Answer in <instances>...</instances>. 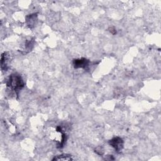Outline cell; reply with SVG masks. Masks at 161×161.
<instances>
[{
	"label": "cell",
	"mask_w": 161,
	"mask_h": 161,
	"mask_svg": "<svg viewBox=\"0 0 161 161\" xmlns=\"http://www.w3.org/2000/svg\"><path fill=\"white\" fill-rule=\"evenodd\" d=\"M24 82L20 75L18 74H11L8 80L7 86L9 89L14 91L18 95V92L24 87Z\"/></svg>",
	"instance_id": "6da1fadb"
},
{
	"label": "cell",
	"mask_w": 161,
	"mask_h": 161,
	"mask_svg": "<svg viewBox=\"0 0 161 161\" xmlns=\"http://www.w3.org/2000/svg\"><path fill=\"white\" fill-rule=\"evenodd\" d=\"M109 144L115 149L116 152H120L123 148L124 142L122 138L116 137L109 141Z\"/></svg>",
	"instance_id": "7a4b0ae2"
},
{
	"label": "cell",
	"mask_w": 161,
	"mask_h": 161,
	"mask_svg": "<svg viewBox=\"0 0 161 161\" xmlns=\"http://www.w3.org/2000/svg\"><path fill=\"white\" fill-rule=\"evenodd\" d=\"M90 64V61L86 58H76V59H74L73 61V65H74V67L76 69H86L89 66Z\"/></svg>",
	"instance_id": "3957f363"
},
{
	"label": "cell",
	"mask_w": 161,
	"mask_h": 161,
	"mask_svg": "<svg viewBox=\"0 0 161 161\" xmlns=\"http://www.w3.org/2000/svg\"><path fill=\"white\" fill-rule=\"evenodd\" d=\"M9 55L7 52H4L1 56V67L2 70H6L8 69V65L9 62Z\"/></svg>",
	"instance_id": "277c9868"
},
{
	"label": "cell",
	"mask_w": 161,
	"mask_h": 161,
	"mask_svg": "<svg viewBox=\"0 0 161 161\" xmlns=\"http://www.w3.org/2000/svg\"><path fill=\"white\" fill-rule=\"evenodd\" d=\"M74 159L72 158V156L69 154H62L60 155H57L56 157H54V159H52V160H63V161H69V160H73Z\"/></svg>",
	"instance_id": "5b68a950"
},
{
	"label": "cell",
	"mask_w": 161,
	"mask_h": 161,
	"mask_svg": "<svg viewBox=\"0 0 161 161\" xmlns=\"http://www.w3.org/2000/svg\"><path fill=\"white\" fill-rule=\"evenodd\" d=\"M37 14H30V15L26 17V22L28 25L30 26V27H32L33 26H34L37 20Z\"/></svg>",
	"instance_id": "8992f818"
},
{
	"label": "cell",
	"mask_w": 161,
	"mask_h": 161,
	"mask_svg": "<svg viewBox=\"0 0 161 161\" xmlns=\"http://www.w3.org/2000/svg\"><path fill=\"white\" fill-rule=\"evenodd\" d=\"M95 152L99 155H102L104 153V150L101 147H98L95 149Z\"/></svg>",
	"instance_id": "52a82bcc"
},
{
	"label": "cell",
	"mask_w": 161,
	"mask_h": 161,
	"mask_svg": "<svg viewBox=\"0 0 161 161\" xmlns=\"http://www.w3.org/2000/svg\"><path fill=\"white\" fill-rule=\"evenodd\" d=\"M110 32L112 34H113V35H115V34H116V30H115V29L113 27L110 28Z\"/></svg>",
	"instance_id": "ba28073f"
}]
</instances>
